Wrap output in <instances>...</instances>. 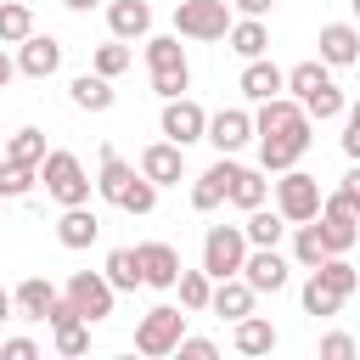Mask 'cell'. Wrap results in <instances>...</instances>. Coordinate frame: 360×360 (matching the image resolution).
I'll use <instances>...</instances> for the list:
<instances>
[{
    "label": "cell",
    "instance_id": "obj_1",
    "mask_svg": "<svg viewBox=\"0 0 360 360\" xmlns=\"http://www.w3.org/2000/svg\"><path fill=\"white\" fill-rule=\"evenodd\" d=\"M253 141H259V169H264V174H281V169H292V163L309 152L315 118L304 112L298 96L281 90V96L259 101V112H253Z\"/></svg>",
    "mask_w": 360,
    "mask_h": 360
},
{
    "label": "cell",
    "instance_id": "obj_2",
    "mask_svg": "<svg viewBox=\"0 0 360 360\" xmlns=\"http://www.w3.org/2000/svg\"><path fill=\"white\" fill-rule=\"evenodd\" d=\"M146 73H152V90L163 101L191 90V56H186L180 34H146Z\"/></svg>",
    "mask_w": 360,
    "mask_h": 360
},
{
    "label": "cell",
    "instance_id": "obj_3",
    "mask_svg": "<svg viewBox=\"0 0 360 360\" xmlns=\"http://www.w3.org/2000/svg\"><path fill=\"white\" fill-rule=\"evenodd\" d=\"M39 186H45V197L56 202V208H73V202H90V174H84V163H79V152H68V146H51L45 152V163H39Z\"/></svg>",
    "mask_w": 360,
    "mask_h": 360
},
{
    "label": "cell",
    "instance_id": "obj_4",
    "mask_svg": "<svg viewBox=\"0 0 360 360\" xmlns=\"http://www.w3.org/2000/svg\"><path fill=\"white\" fill-rule=\"evenodd\" d=\"M231 22H236V6L231 0H180L174 6V34L180 39H197V45L225 39Z\"/></svg>",
    "mask_w": 360,
    "mask_h": 360
},
{
    "label": "cell",
    "instance_id": "obj_5",
    "mask_svg": "<svg viewBox=\"0 0 360 360\" xmlns=\"http://www.w3.org/2000/svg\"><path fill=\"white\" fill-rule=\"evenodd\" d=\"M186 315H191L186 304H152V309L135 321V349L152 354V360H158V354H174L180 338H186Z\"/></svg>",
    "mask_w": 360,
    "mask_h": 360
},
{
    "label": "cell",
    "instance_id": "obj_6",
    "mask_svg": "<svg viewBox=\"0 0 360 360\" xmlns=\"http://www.w3.org/2000/svg\"><path fill=\"white\" fill-rule=\"evenodd\" d=\"M321 202H326V186H321L315 174H304L298 163H292V169H281V180H276V208L287 214V225L315 219V214H321Z\"/></svg>",
    "mask_w": 360,
    "mask_h": 360
},
{
    "label": "cell",
    "instance_id": "obj_7",
    "mask_svg": "<svg viewBox=\"0 0 360 360\" xmlns=\"http://www.w3.org/2000/svg\"><path fill=\"white\" fill-rule=\"evenodd\" d=\"M248 231L242 225H208L202 231V270L214 276V281H225V276H242V259H248Z\"/></svg>",
    "mask_w": 360,
    "mask_h": 360
},
{
    "label": "cell",
    "instance_id": "obj_8",
    "mask_svg": "<svg viewBox=\"0 0 360 360\" xmlns=\"http://www.w3.org/2000/svg\"><path fill=\"white\" fill-rule=\"evenodd\" d=\"M62 292L73 298V309H79L90 326H96V321H107V315H112V304H118V287L107 281V270H73Z\"/></svg>",
    "mask_w": 360,
    "mask_h": 360
},
{
    "label": "cell",
    "instance_id": "obj_9",
    "mask_svg": "<svg viewBox=\"0 0 360 360\" xmlns=\"http://www.w3.org/2000/svg\"><path fill=\"white\" fill-rule=\"evenodd\" d=\"M158 129H163L174 146H197V141H208V107H202V101H191V96H169V101H163Z\"/></svg>",
    "mask_w": 360,
    "mask_h": 360
},
{
    "label": "cell",
    "instance_id": "obj_10",
    "mask_svg": "<svg viewBox=\"0 0 360 360\" xmlns=\"http://www.w3.org/2000/svg\"><path fill=\"white\" fill-rule=\"evenodd\" d=\"M236 169H242V163H236L231 152H219V158L191 180V208H197V214H214L219 202H231V180H236Z\"/></svg>",
    "mask_w": 360,
    "mask_h": 360
},
{
    "label": "cell",
    "instance_id": "obj_11",
    "mask_svg": "<svg viewBox=\"0 0 360 360\" xmlns=\"http://www.w3.org/2000/svg\"><path fill=\"white\" fill-rule=\"evenodd\" d=\"M242 281H248L253 292H281V287L292 281V259H287L281 248H248V259H242Z\"/></svg>",
    "mask_w": 360,
    "mask_h": 360
},
{
    "label": "cell",
    "instance_id": "obj_12",
    "mask_svg": "<svg viewBox=\"0 0 360 360\" xmlns=\"http://www.w3.org/2000/svg\"><path fill=\"white\" fill-rule=\"evenodd\" d=\"M135 180H141V163H124L118 158V146H107L101 141V169H96V191L112 202V208H124L129 202V191H135Z\"/></svg>",
    "mask_w": 360,
    "mask_h": 360
},
{
    "label": "cell",
    "instance_id": "obj_13",
    "mask_svg": "<svg viewBox=\"0 0 360 360\" xmlns=\"http://www.w3.org/2000/svg\"><path fill=\"white\" fill-rule=\"evenodd\" d=\"M253 141V112L248 107H219V112H208V146L214 152H242Z\"/></svg>",
    "mask_w": 360,
    "mask_h": 360
},
{
    "label": "cell",
    "instance_id": "obj_14",
    "mask_svg": "<svg viewBox=\"0 0 360 360\" xmlns=\"http://www.w3.org/2000/svg\"><path fill=\"white\" fill-rule=\"evenodd\" d=\"M315 231H321V242H326V253H349V248L360 242V214L326 197V202H321V214H315Z\"/></svg>",
    "mask_w": 360,
    "mask_h": 360
},
{
    "label": "cell",
    "instance_id": "obj_15",
    "mask_svg": "<svg viewBox=\"0 0 360 360\" xmlns=\"http://www.w3.org/2000/svg\"><path fill=\"white\" fill-rule=\"evenodd\" d=\"M315 56L326 68H360V22H326L315 34Z\"/></svg>",
    "mask_w": 360,
    "mask_h": 360
},
{
    "label": "cell",
    "instance_id": "obj_16",
    "mask_svg": "<svg viewBox=\"0 0 360 360\" xmlns=\"http://www.w3.org/2000/svg\"><path fill=\"white\" fill-rule=\"evenodd\" d=\"M17 73L22 79H51V73H62V39H51V34H28L22 45H17Z\"/></svg>",
    "mask_w": 360,
    "mask_h": 360
},
{
    "label": "cell",
    "instance_id": "obj_17",
    "mask_svg": "<svg viewBox=\"0 0 360 360\" xmlns=\"http://www.w3.org/2000/svg\"><path fill=\"white\" fill-rule=\"evenodd\" d=\"M45 321H51V338H56V349H62V354H84V349H90V321L73 309V298H68V292L51 304V315H45Z\"/></svg>",
    "mask_w": 360,
    "mask_h": 360
},
{
    "label": "cell",
    "instance_id": "obj_18",
    "mask_svg": "<svg viewBox=\"0 0 360 360\" xmlns=\"http://www.w3.org/2000/svg\"><path fill=\"white\" fill-rule=\"evenodd\" d=\"M180 253L169 248V242H141V276H146V287L152 292H174V281H180Z\"/></svg>",
    "mask_w": 360,
    "mask_h": 360
},
{
    "label": "cell",
    "instance_id": "obj_19",
    "mask_svg": "<svg viewBox=\"0 0 360 360\" xmlns=\"http://www.w3.org/2000/svg\"><path fill=\"white\" fill-rule=\"evenodd\" d=\"M236 90L259 107V101H270V96H281L287 90V73L270 62V56H253V62H242V79H236Z\"/></svg>",
    "mask_w": 360,
    "mask_h": 360
},
{
    "label": "cell",
    "instance_id": "obj_20",
    "mask_svg": "<svg viewBox=\"0 0 360 360\" xmlns=\"http://www.w3.org/2000/svg\"><path fill=\"white\" fill-rule=\"evenodd\" d=\"M141 174L158 180V186H180V174H186V146H174L169 135L152 141V146L141 152Z\"/></svg>",
    "mask_w": 360,
    "mask_h": 360
},
{
    "label": "cell",
    "instance_id": "obj_21",
    "mask_svg": "<svg viewBox=\"0 0 360 360\" xmlns=\"http://www.w3.org/2000/svg\"><path fill=\"white\" fill-rule=\"evenodd\" d=\"M68 101H73L79 112H107V107L118 101V90H112L107 73L90 68V73H73V79H68Z\"/></svg>",
    "mask_w": 360,
    "mask_h": 360
},
{
    "label": "cell",
    "instance_id": "obj_22",
    "mask_svg": "<svg viewBox=\"0 0 360 360\" xmlns=\"http://www.w3.org/2000/svg\"><path fill=\"white\" fill-rule=\"evenodd\" d=\"M96 236H101V219H96V208H90V202H73V208H62V219H56V242H62L68 253L90 248Z\"/></svg>",
    "mask_w": 360,
    "mask_h": 360
},
{
    "label": "cell",
    "instance_id": "obj_23",
    "mask_svg": "<svg viewBox=\"0 0 360 360\" xmlns=\"http://www.w3.org/2000/svg\"><path fill=\"white\" fill-rule=\"evenodd\" d=\"M107 34L112 39H146L152 34V6L146 0H107Z\"/></svg>",
    "mask_w": 360,
    "mask_h": 360
},
{
    "label": "cell",
    "instance_id": "obj_24",
    "mask_svg": "<svg viewBox=\"0 0 360 360\" xmlns=\"http://www.w3.org/2000/svg\"><path fill=\"white\" fill-rule=\"evenodd\" d=\"M253 298H259V292H253L242 276H225V281H214V298H208V309H214L219 321H231V326H236L242 315H253Z\"/></svg>",
    "mask_w": 360,
    "mask_h": 360
},
{
    "label": "cell",
    "instance_id": "obj_25",
    "mask_svg": "<svg viewBox=\"0 0 360 360\" xmlns=\"http://www.w3.org/2000/svg\"><path fill=\"white\" fill-rule=\"evenodd\" d=\"M11 298H17V315H22V321H45V315H51V304H56L62 292H56L45 276H22V281L11 287Z\"/></svg>",
    "mask_w": 360,
    "mask_h": 360
},
{
    "label": "cell",
    "instance_id": "obj_26",
    "mask_svg": "<svg viewBox=\"0 0 360 360\" xmlns=\"http://www.w3.org/2000/svg\"><path fill=\"white\" fill-rule=\"evenodd\" d=\"M242 231H248V242H253V248H281V236H287L292 225H287V214H281V208H264V202H259V208H248Z\"/></svg>",
    "mask_w": 360,
    "mask_h": 360
},
{
    "label": "cell",
    "instance_id": "obj_27",
    "mask_svg": "<svg viewBox=\"0 0 360 360\" xmlns=\"http://www.w3.org/2000/svg\"><path fill=\"white\" fill-rule=\"evenodd\" d=\"M231 343H236V354H270L281 343V332L270 326V315H242L236 332H231Z\"/></svg>",
    "mask_w": 360,
    "mask_h": 360
},
{
    "label": "cell",
    "instance_id": "obj_28",
    "mask_svg": "<svg viewBox=\"0 0 360 360\" xmlns=\"http://www.w3.org/2000/svg\"><path fill=\"white\" fill-rule=\"evenodd\" d=\"M225 39H231V51H236L242 62H253V56H270V28H264V17H236Z\"/></svg>",
    "mask_w": 360,
    "mask_h": 360
},
{
    "label": "cell",
    "instance_id": "obj_29",
    "mask_svg": "<svg viewBox=\"0 0 360 360\" xmlns=\"http://www.w3.org/2000/svg\"><path fill=\"white\" fill-rule=\"evenodd\" d=\"M101 270H107V281H112L118 292L146 287V276H141V248H112V253L101 259Z\"/></svg>",
    "mask_w": 360,
    "mask_h": 360
},
{
    "label": "cell",
    "instance_id": "obj_30",
    "mask_svg": "<svg viewBox=\"0 0 360 360\" xmlns=\"http://www.w3.org/2000/svg\"><path fill=\"white\" fill-rule=\"evenodd\" d=\"M34 186H39V169H34V163L0 158V202H22V197H28Z\"/></svg>",
    "mask_w": 360,
    "mask_h": 360
},
{
    "label": "cell",
    "instance_id": "obj_31",
    "mask_svg": "<svg viewBox=\"0 0 360 360\" xmlns=\"http://www.w3.org/2000/svg\"><path fill=\"white\" fill-rule=\"evenodd\" d=\"M315 276H321V281H326L338 298H354V292H360V270H354L343 253H326V259L315 264Z\"/></svg>",
    "mask_w": 360,
    "mask_h": 360
},
{
    "label": "cell",
    "instance_id": "obj_32",
    "mask_svg": "<svg viewBox=\"0 0 360 360\" xmlns=\"http://www.w3.org/2000/svg\"><path fill=\"white\" fill-rule=\"evenodd\" d=\"M321 84H332V68H326L321 56H315V62H292V68H287V96H298V101H304V96H315Z\"/></svg>",
    "mask_w": 360,
    "mask_h": 360
},
{
    "label": "cell",
    "instance_id": "obj_33",
    "mask_svg": "<svg viewBox=\"0 0 360 360\" xmlns=\"http://www.w3.org/2000/svg\"><path fill=\"white\" fill-rule=\"evenodd\" d=\"M264 197H270V180H264V169H248V163H242V169H236V180H231V202L248 214V208H259Z\"/></svg>",
    "mask_w": 360,
    "mask_h": 360
},
{
    "label": "cell",
    "instance_id": "obj_34",
    "mask_svg": "<svg viewBox=\"0 0 360 360\" xmlns=\"http://www.w3.org/2000/svg\"><path fill=\"white\" fill-rule=\"evenodd\" d=\"M174 292H180V304H186L191 315H202V309H208V298H214V276H208L202 264H197V270H180Z\"/></svg>",
    "mask_w": 360,
    "mask_h": 360
},
{
    "label": "cell",
    "instance_id": "obj_35",
    "mask_svg": "<svg viewBox=\"0 0 360 360\" xmlns=\"http://www.w3.org/2000/svg\"><path fill=\"white\" fill-rule=\"evenodd\" d=\"M298 304H304V315H315V321H326V315H338V309H343L349 298H338V292H332V287H326V281H321V276L309 270V281H304V292H298Z\"/></svg>",
    "mask_w": 360,
    "mask_h": 360
},
{
    "label": "cell",
    "instance_id": "obj_36",
    "mask_svg": "<svg viewBox=\"0 0 360 360\" xmlns=\"http://www.w3.org/2000/svg\"><path fill=\"white\" fill-rule=\"evenodd\" d=\"M28 34H34L28 0H0V45H22Z\"/></svg>",
    "mask_w": 360,
    "mask_h": 360
},
{
    "label": "cell",
    "instance_id": "obj_37",
    "mask_svg": "<svg viewBox=\"0 0 360 360\" xmlns=\"http://www.w3.org/2000/svg\"><path fill=\"white\" fill-rule=\"evenodd\" d=\"M326 259V242H321V231H315V219H304V225H292V264L298 270H315Z\"/></svg>",
    "mask_w": 360,
    "mask_h": 360
},
{
    "label": "cell",
    "instance_id": "obj_38",
    "mask_svg": "<svg viewBox=\"0 0 360 360\" xmlns=\"http://www.w3.org/2000/svg\"><path fill=\"white\" fill-rule=\"evenodd\" d=\"M45 152H51V146H45V129H34V124L17 129V135H6V158H17V163H34V169H39Z\"/></svg>",
    "mask_w": 360,
    "mask_h": 360
},
{
    "label": "cell",
    "instance_id": "obj_39",
    "mask_svg": "<svg viewBox=\"0 0 360 360\" xmlns=\"http://www.w3.org/2000/svg\"><path fill=\"white\" fill-rule=\"evenodd\" d=\"M129 62H135L129 39H107V45H96V56H90V68H96V73H107V79H118Z\"/></svg>",
    "mask_w": 360,
    "mask_h": 360
},
{
    "label": "cell",
    "instance_id": "obj_40",
    "mask_svg": "<svg viewBox=\"0 0 360 360\" xmlns=\"http://www.w3.org/2000/svg\"><path fill=\"white\" fill-rule=\"evenodd\" d=\"M315 354H321V360H354V354H360V343H354L349 332H326V338L315 343Z\"/></svg>",
    "mask_w": 360,
    "mask_h": 360
},
{
    "label": "cell",
    "instance_id": "obj_41",
    "mask_svg": "<svg viewBox=\"0 0 360 360\" xmlns=\"http://www.w3.org/2000/svg\"><path fill=\"white\" fill-rule=\"evenodd\" d=\"M332 202H343V208H354L360 214V163H349V174H343V186L338 191H326Z\"/></svg>",
    "mask_w": 360,
    "mask_h": 360
},
{
    "label": "cell",
    "instance_id": "obj_42",
    "mask_svg": "<svg viewBox=\"0 0 360 360\" xmlns=\"http://www.w3.org/2000/svg\"><path fill=\"white\" fill-rule=\"evenodd\" d=\"M0 360H39V343L34 338H6L0 343Z\"/></svg>",
    "mask_w": 360,
    "mask_h": 360
},
{
    "label": "cell",
    "instance_id": "obj_43",
    "mask_svg": "<svg viewBox=\"0 0 360 360\" xmlns=\"http://www.w3.org/2000/svg\"><path fill=\"white\" fill-rule=\"evenodd\" d=\"M174 354H180V360H214L219 349H214V338H180Z\"/></svg>",
    "mask_w": 360,
    "mask_h": 360
},
{
    "label": "cell",
    "instance_id": "obj_44",
    "mask_svg": "<svg viewBox=\"0 0 360 360\" xmlns=\"http://www.w3.org/2000/svg\"><path fill=\"white\" fill-rule=\"evenodd\" d=\"M236 6V17H270L276 11V0H231Z\"/></svg>",
    "mask_w": 360,
    "mask_h": 360
},
{
    "label": "cell",
    "instance_id": "obj_45",
    "mask_svg": "<svg viewBox=\"0 0 360 360\" xmlns=\"http://www.w3.org/2000/svg\"><path fill=\"white\" fill-rule=\"evenodd\" d=\"M343 158L360 163V124H343Z\"/></svg>",
    "mask_w": 360,
    "mask_h": 360
},
{
    "label": "cell",
    "instance_id": "obj_46",
    "mask_svg": "<svg viewBox=\"0 0 360 360\" xmlns=\"http://www.w3.org/2000/svg\"><path fill=\"white\" fill-rule=\"evenodd\" d=\"M11 79H17V56H11V51H6V45H0V90H6V84H11Z\"/></svg>",
    "mask_w": 360,
    "mask_h": 360
},
{
    "label": "cell",
    "instance_id": "obj_47",
    "mask_svg": "<svg viewBox=\"0 0 360 360\" xmlns=\"http://www.w3.org/2000/svg\"><path fill=\"white\" fill-rule=\"evenodd\" d=\"M11 309H17V298H11L6 287H0V321H11Z\"/></svg>",
    "mask_w": 360,
    "mask_h": 360
},
{
    "label": "cell",
    "instance_id": "obj_48",
    "mask_svg": "<svg viewBox=\"0 0 360 360\" xmlns=\"http://www.w3.org/2000/svg\"><path fill=\"white\" fill-rule=\"evenodd\" d=\"M62 6H68V11H96L101 0H62Z\"/></svg>",
    "mask_w": 360,
    "mask_h": 360
},
{
    "label": "cell",
    "instance_id": "obj_49",
    "mask_svg": "<svg viewBox=\"0 0 360 360\" xmlns=\"http://www.w3.org/2000/svg\"><path fill=\"white\" fill-rule=\"evenodd\" d=\"M343 118H349V124H360V96L349 101V112H343Z\"/></svg>",
    "mask_w": 360,
    "mask_h": 360
},
{
    "label": "cell",
    "instance_id": "obj_50",
    "mask_svg": "<svg viewBox=\"0 0 360 360\" xmlns=\"http://www.w3.org/2000/svg\"><path fill=\"white\" fill-rule=\"evenodd\" d=\"M349 6H354V22H360V0H349Z\"/></svg>",
    "mask_w": 360,
    "mask_h": 360
}]
</instances>
